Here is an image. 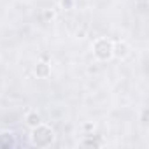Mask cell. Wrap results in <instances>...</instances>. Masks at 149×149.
<instances>
[{"instance_id":"obj_1","label":"cell","mask_w":149,"mask_h":149,"mask_svg":"<svg viewBox=\"0 0 149 149\" xmlns=\"http://www.w3.org/2000/svg\"><path fill=\"white\" fill-rule=\"evenodd\" d=\"M53 139H54V133H53V130L49 126H46L42 123L33 126V130H32V142H33V146L47 147V146H51Z\"/></svg>"},{"instance_id":"obj_2","label":"cell","mask_w":149,"mask_h":149,"mask_svg":"<svg viewBox=\"0 0 149 149\" xmlns=\"http://www.w3.org/2000/svg\"><path fill=\"white\" fill-rule=\"evenodd\" d=\"M112 44H114V42L109 40V39H98V40L93 44V53H95V56H97L98 60H102V61L112 58Z\"/></svg>"},{"instance_id":"obj_3","label":"cell","mask_w":149,"mask_h":149,"mask_svg":"<svg viewBox=\"0 0 149 149\" xmlns=\"http://www.w3.org/2000/svg\"><path fill=\"white\" fill-rule=\"evenodd\" d=\"M128 53H130V47H128L126 42H116V44H112V56L123 60V58L128 56Z\"/></svg>"},{"instance_id":"obj_4","label":"cell","mask_w":149,"mask_h":149,"mask_svg":"<svg viewBox=\"0 0 149 149\" xmlns=\"http://www.w3.org/2000/svg\"><path fill=\"white\" fill-rule=\"evenodd\" d=\"M35 74L39 77H47L49 74H51V70H49V65L46 63V61H40V63H37V67H35Z\"/></svg>"},{"instance_id":"obj_5","label":"cell","mask_w":149,"mask_h":149,"mask_svg":"<svg viewBox=\"0 0 149 149\" xmlns=\"http://www.w3.org/2000/svg\"><path fill=\"white\" fill-rule=\"evenodd\" d=\"M26 125L28 126H37V125H40V116L37 114V112H30V114H26Z\"/></svg>"},{"instance_id":"obj_6","label":"cell","mask_w":149,"mask_h":149,"mask_svg":"<svg viewBox=\"0 0 149 149\" xmlns=\"http://www.w3.org/2000/svg\"><path fill=\"white\" fill-rule=\"evenodd\" d=\"M83 146H100V144H98L97 140H84Z\"/></svg>"}]
</instances>
